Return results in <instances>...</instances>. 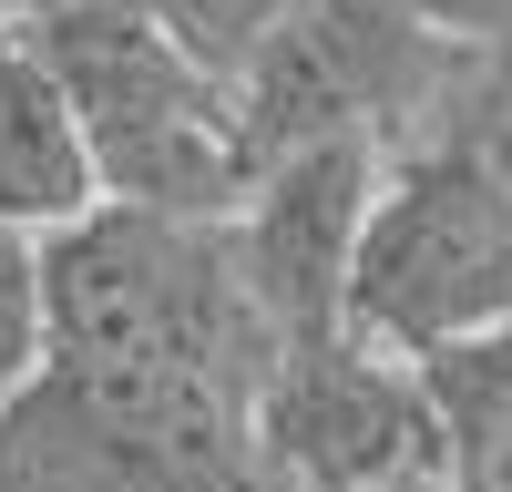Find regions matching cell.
<instances>
[{
    "instance_id": "obj_8",
    "label": "cell",
    "mask_w": 512,
    "mask_h": 492,
    "mask_svg": "<svg viewBox=\"0 0 512 492\" xmlns=\"http://www.w3.org/2000/svg\"><path fill=\"white\" fill-rule=\"evenodd\" d=\"M93 164L62 113V82L41 72V52L21 41V21L0 11V226L21 236H62L72 216H93Z\"/></svg>"
},
{
    "instance_id": "obj_1",
    "label": "cell",
    "mask_w": 512,
    "mask_h": 492,
    "mask_svg": "<svg viewBox=\"0 0 512 492\" xmlns=\"http://www.w3.org/2000/svg\"><path fill=\"white\" fill-rule=\"evenodd\" d=\"M349 328L390 359H441L512 328V41L461 62L420 144L390 154Z\"/></svg>"
},
{
    "instance_id": "obj_7",
    "label": "cell",
    "mask_w": 512,
    "mask_h": 492,
    "mask_svg": "<svg viewBox=\"0 0 512 492\" xmlns=\"http://www.w3.org/2000/svg\"><path fill=\"white\" fill-rule=\"evenodd\" d=\"M0 492H185V472L93 380L41 359V380L0 410Z\"/></svg>"
},
{
    "instance_id": "obj_12",
    "label": "cell",
    "mask_w": 512,
    "mask_h": 492,
    "mask_svg": "<svg viewBox=\"0 0 512 492\" xmlns=\"http://www.w3.org/2000/svg\"><path fill=\"white\" fill-rule=\"evenodd\" d=\"M390 11H410L431 41H451V52H492V41H512V0H390Z\"/></svg>"
},
{
    "instance_id": "obj_6",
    "label": "cell",
    "mask_w": 512,
    "mask_h": 492,
    "mask_svg": "<svg viewBox=\"0 0 512 492\" xmlns=\"http://www.w3.org/2000/svg\"><path fill=\"white\" fill-rule=\"evenodd\" d=\"M379 185H390L379 144H318V154L267 164L256 195L226 216L246 298L277 328V349H308V339L349 328V277H359V246L379 216Z\"/></svg>"
},
{
    "instance_id": "obj_4",
    "label": "cell",
    "mask_w": 512,
    "mask_h": 492,
    "mask_svg": "<svg viewBox=\"0 0 512 492\" xmlns=\"http://www.w3.org/2000/svg\"><path fill=\"white\" fill-rule=\"evenodd\" d=\"M472 52L431 41L390 0H297V11L246 52L236 72V113H246V154L256 175L318 144H379L410 154L420 123L451 103V82Z\"/></svg>"
},
{
    "instance_id": "obj_3",
    "label": "cell",
    "mask_w": 512,
    "mask_h": 492,
    "mask_svg": "<svg viewBox=\"0 0 512 492\" xmlns=\"http://www.w3.org/2000/svg\"><path fill=\"white\" fill-rule=\"evenodd\" d=\"M41 339L62 369H185L267 400L277 328L256 318L236 236L205 216L93 205L41 236Z\"/></svg>"
},
{
    "instance_id": "obj_11",
    "label": "cell",
    "mask_w": 512,
    "mask_h": 492,
    "mask_svg": "<svg viewBox=\"0 0 512 492\" xmlns=\"http://www.w3.org/2000/svg\"><path fill=\"white\" fill-rule=\"evenodd\" d=\"M41 359H52V339H41V236L0 226V410H11Z\"/></svg>"
},
{
    "instance_id": "obj_9",
    "label": "cell",
    "mask_w": 512,
    "mask_h": 492,
    "mask_svg": "<svg viewBox=\"0 0 512 492\" xmlns=\"http://www.w3.org/2000/svg\"><path fill=\"white\" fill-rule=\"evenodd\" d=\"M420 380L451 431V492H512V328L420 359Z\"/></svg>"
},
{
    "instance_id": "obj_2",
    "label": "cell",
    "mask_w": 512,
    "mask_h": 492,
    "mask_svg": "<svg viewBox=\"0 0 512 492\" xmlns=\"http://www.w3.org/2000/svg\"><path fill=\"white\" fill-rule=\"evenodd\" d=\"M62 82V113L82 134L103 205H144V216H205L226 226L256 195L246 113L216 62H195L175 31H154L134 0H0Z\"/></svg>"
},
{
    "instance_id": "obj_5",
    "label": "cell",
    "mask_w": 512,
    "mask_h": 492,
    "mask_svg": "<svg viewBox=\"0 0 512 492\" xmlns=\"http://www.w3.org/2000/svg\"><path fill=\"white\" fill-rule=\"evenodd\" d=\"M256 441L287 492H451V431L420 359L369 349L359 328L277 349Z\"/></svg>"
},
{
    "instance_id": "obj_10",
    "label": "cell",
    "mask_w": 512,
    "mask_h": 492,
    "mask_svg": "<svg viewBox=\"0 0 512 492\" xmlns=\"http://www.w3.org/2000/svg\"><path fill=\"white\" fill-rule=\"evenodd\" d=\"M134 11H144L154 31H175L195 62H216V72L236 82V72H246V52H256V41H267V31L297 11V0H134Z\"/></svg>"
}]
</instances>
